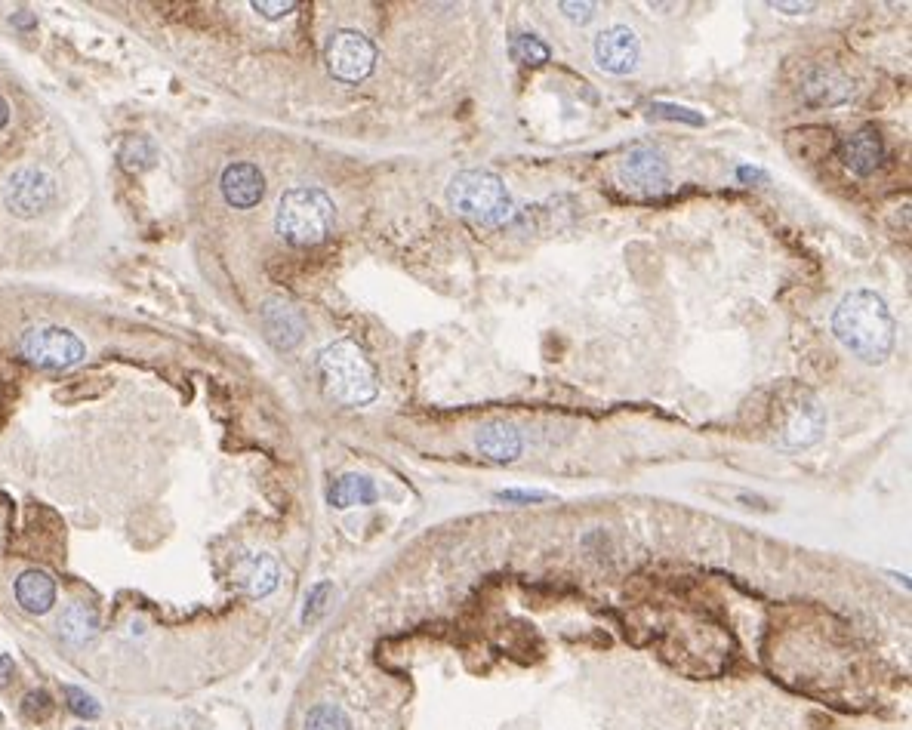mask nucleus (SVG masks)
<instances>
[{
    "instance_id": "f8f14e48",
    "label": "nucleus",
    "mask_w": 912,
    "mask_h": 730,
    "mask_svg": "<svg viewBox=\"0 0 912 730\" xmlns=\"http://www.w3.org/2000/svg\"><path fill=\"white\" fill-rule=\"evenodd\" d=\"M842 161L857 176H869L885 161V142L876 127H860L842 142Z\"/></svg>"
},
{
    "instance_id": "7c9ffc66",
    "label": "nucleus",
    "mask_w": 912,
    "mask_h": 730,
    "mask_svg": "<svg viewBox=\"0 0 912 730\" xmlns=\"http://www.w3.org/2000/svg\"><path fill=\"white\" fill-rule=\"evenodd\" d=\"M740 179H762V173H758V170H749V167H743V170H740Z\"/></svg>"
},
{
    "instance_id": "a211bd4d",
    "label": "nucleus",
    "mask_w": 912,
    "mask_h": 730,
    "mask_svg": "<svg viewBox=\"0 0 912 730\" xmlns=\"http://www.w3.org/2000/svg\"><path fill=\"white\" fill-rule=\"evenodd\" d=\"M96 629H99V620L87 604H71L59 617V635L68 644H87L96 635Z\"/></svg>"
},
{
    "instance_id": "20e7f679",
    "label": "nucleus",
    "mask_w": 912,
    "mask_h": 730,
    "mask_svg": "<svg viewBox=\"0 0 912 730\" xmlns=\"http://www.w3.org/2000/svg\"><path fill=\"white\" fill-rule=\"evenodd\" d=\"M450 207L481 225H500L512 216V195L497 173L487 170H463L447 185Z\"/></svg>"
},
{
    "instance_id": "c756f323",
    "label": "nucleus",
    "mask_w": 912,
    "mask_h": 730,
    "mask_svg": "<svg viewBox=\"0 0 912 730\" xmlns=\"http://www.w3.org/2000/svg\"><path fill=\"white\" fill-rule=\"evenodd\" d=\"M7 121H10V105H7V99L0 96V130L7 127Z\"/></svg>"
},
{
    "instance_id": "2f4dec72",
    "label": "nucleus",
    "mask_w": 912,
    "mask_h": 730,
    "mask_svg": "<svg viewBox=\"0 0 912 730\" xmlns=\"http://www.w3.org/2000/svg\"><path fill=\"white\" fill-rule=\"evenodd\" d=\"M16 25H34V16H16Z\"/></svg>"
},
{
    "instance_id": "6e6552de",
    "label": "nucleus",
    "mask_w": 912,
    "mask_h": 730,
    "mask_svg": "<svg viewBox=\"0 0 912 730\" xmlns=\"http://www.w3.org/2000/svg\"><path fill=\"white\" fill-rule=\"evenodd\" d=\"M620 179L626 188L638 191V195H657L669 185V164L663 161L660 151L638 145L620 161Z\"/></svg>"
},
{
    "instance_id": "393cba45",
    "label": "nucleus",
    "mask_w": 912,
    "mask_h": 730,
    "mask_svg": "<svg viewBox=\"0 0 912 730\" xmlns=\"http://www.w3.org/2000/svg\"><path fill=\"white\" fill-rule=\"evenodd\" d=\"M558 10H561L570 22H580V25H586V22L595 16V7H592V4H558Z\"/></svg>"
},
{
    "instance_id": "7ed1b4c3",
    "label": "nucleus",
    "mask_w": 912,
    "mask_h": 730,
    "mask_svg": "<svg viewBox=\"0 0 912 730\" xmlns=\"http://www.w3.org/2000/svg\"><path fill=\"white\" fill-rule=\"evenodd\" d=\"M336 219V207L327 198V191L312 188V185H299L284 191V198L278 204V235L293 244V247H315L321 244Z\"/></svg>"
},
{
    "instance_id": "ddd939ff",
    "label": "nucleus",
    "mask_w": 912,
    "mask_h": 730,
    "mask_svg": "<svg viewBox=\"0 0 912 730\" xmlns=\"http://www.w3.org/2000/svg\"><path fill=\"white\" fill-rule=\"evenodd\" d=\"M235 580L238 586L250 595V598H265L278 589V580H281V567L272 555L265 552H256V555H247L238 561L235 567Z\"/></svg>"
},
{
    "instance_id": "bb28decb",
    "label": "nucleus",
    "mask_w": 912,
    "mask_h": 730,
    "mask_svg": "<svg viewBox=\"0 0 912 730\" xmlns=\"http://www.w3.org/2000/svg\"><path fill=\"white\" fill-rule=\"evenodd\" d=\"M654 111H660V114H669V118H681V121H688V124H703V118L700 114H691L688 108H675V105H654Z\"/></svg>"
},
{
    "instance_id": "412c9836",
    "label": "nucleus",
    "mask_w": 912,
    "mask_h": 730,
    "mask_svg": "<svg viewBox=\"0 0 912 730\" xmlns=\"http://www.w3.org/2000/svg\"><path fill=\"white\" fill-rule=\"evenodd\" d=\"M62 694H65L68 709H71L74 715H78V718H96V715L102 712L99 700H96V697H90L87 690H81V687H71V684H65V687H62Z\"/></svg>"
},
{
    "instance_id": "f03ea898",
    "label": "nucleus",
    "mask_w": 912,
    "mask_h": 730,
    "mask_svg": "<svg viewBox=\"0 0 912 730\" xmlns=\"http://www.w3.org/2000/svg\"><path fill=\"white\" fill-rule=\"evenodd\" d=\"M318 370L324 379V389L346 407H364L379 395L376 373L361 352V345L352 339H336L318 358Z\"/></svg>"
},
{
    "instance_id": "a878e982",
    "label": "nucleus",
    "mask_w": 912,
    "mask_h": 730,
    "mask_svg": "<svg viewBox=\"0 0 912 730\" xmlns=\"http://www.w3.org/2000/svg\"><path fill=\"white\" fill-rule=\"evenodd\" d=\"M500 499H506V503H540V499H546V493H540V490H503V493H497Z\"/></svg>"
},
{
    "instance_id": "5701e85b",
    "label": "nucleus",
    "mask_w": 912,
    "mask_h": 730,
    "mask_svg": "<svg viewBox=\"0 0 912 730\" xmlns=\"http://www.w3.org/2000/svg\"><path fill=\"white\" fill-rule=\"evenodd\" d=\"M330 592H333V589H330V583H318V586L309 592V598H306V610H302V623L312 626V623L321 617V613L327 610Z\"/></svg>"
},
{
    "instance_id": "f257e3e1",
    "label": "nucleus",
    "mask_w": 912,
    "mask_h": 730,
    "mask_svg": "<svg viewBox=\"0 0 912 730\" xmlns=\"http://www.w3.org/2000/svg\"><path fill=\"white\" fill-rule=\"evenodd\" d=\"M832 333L851 355L866 364H879L888 358L894 345V318L879 293L854 290L848 293L832 315Z\"/></svg>"
},
{
    "instance_id": "4be33fe9",
    "label": "nucleus",
    "mask_w": 912,
    "mask_h": 730,
    "mask_svg": "<svg viewBox=\"0 0 912 730\" xmlns=\"http://www.w3.org/2000/svg\"><path fill=\"white\" fill-rule=\"evenodd\" d=\"M22 712H25V718H31V721H44V718H50V715H53V700H50L47 690H31V694H25V697H22Z\"/></svg>"
},
{
    "instance_id": "aec40b11",
    "label": "nucleus",
    "mask_w": 912,
    "mask_h": 730,
    "mask_svg": "<svg viewBox=\"0 0 912 730\" xmlns=\"http://www.w3.org/2000/svg\"><path fill=\"white\" fill-rule=\"evenodd\" d=\"M306 730H352V721H349V715L342 712L339 706L321 703V706L309 709V715H306Z\"/></svg>"
},
{
    "instance_id": "b1692460",
    "label": "nucleus",
    "mask_w": 912,
    "mask_h": 730,
    "mask_svg": "<svg viewBox=\"0 0 912 730\" xmlns=\"http://www.w3.org/2000/svg\"><path fill=\"white\" fill-rule=\"evenodd\" d=\"M253 10L259 13V16H265V19H284L287 13H293L296 10V4L293 0H253Z\"/></svg>"
},
{
    "instance_id": "c85d7f7f",
    "label": "nucleus",
    "mask_w": 912,
    "mask_h": 730,
    "mask_svg": "<svg viewBox=\"0 0 912 730\" xmlns=\"http://www.w3.org/2000/svg\"><path fill=\"white\" fill-rule=\"evenodd\" d=\"M774 10H786V13H805L811 10V4H771Z\"/></svg>"
},
{
    "instance_id": "39448f33",
    "label": "nucleus",
    "mask_w": 912,
    "mask_h": 730,
    "mask_svg": "<svg viewBox=\"0 0 912 730\" xmlns=\"http://www.w3.org/2000/svg\"><path fill=\"white\" fill-rule=\"evenodd\" d=\"M19 352L28 364L44 370H65L84 361V342L65 327H34L22 336Z\"/></svg>"
},
{
    "instance_id": "9d476101",
    "label": "nucleus",
    "mask_w": 912,
    "mask_h": 730,
    "mask_svg": "<svg viewBox=\"0 0 912 730\" xmlns=\"http://www.w3.org/2000/svg\"><path fill=\"white\" fill-rule=\"evenodd\" d=\"M826 429V413L823 407L811 398V395H802L786 413V422H783V441L789 447H808L814 441H820Z\"/></svg>"
},
{
    "instance_id": "1a4fd4ad",
    "label": "nucleus",
    "mask_w": 912,
    "mask_h": 730,
    "mask_svg": "<svg viewBox=\"0 0 912 730\" xmlns=\"http://www.w3.org/2000/svg\"><path fill=\"white\" fill-rule=\"evenodd\" d=\"M641 59V44L632 28L614 25L595 37V62L607 74H632Z\"/></svg>"
},
{
    "instance_id": "4468645a",
    "label": "nucleus",
    "mask_w": 912,
    "mask_h": 730,
    "mask_svg": "<svg viewBox=\"0 0 912 730\" xmlns=\"http://www.w3.org/2000/svg\"><path fill=\"white\" fill-rule=\"evenodd\" d=\"M16 601L28 613H47L56 604V580L47 570H25L13 586Z\"/></svg>"
},
{
    "instance_id": "dca6fc26",
    "label": "nucleus",
    "mask_w": 912,
    "mask_h": 730,
    "mask_svg": "<svg viewBox=\"0 0 912 730\" xmlns=\"http://www.w3.org/2000/svg\"><path fill=\"white\" fill-rule=\"evenodd\" d=\"M262 321H265V330H269V339L281 349H290L302 339V318L293 305L287 302H269L262 312Z\"/></svg>"
},
{
    "instance_id": "2eb2a0df",
    "label": "nucleus",
    "mask_w": 912,
    "mask_h": 730,
    "mask_svg": "<svg viewBox=\"0 0 912 730\" xmlns=\"http://www.w3.org/2000/svg\"><path fill=\"white\" fill-rule=\"evenodd\" d=\"M478 450L493 459V463H512L521 453V435L509 426V422H490L475 438Z\"/></svg>"
},
{
    "instance_id": "f3484780",
    "label": "nucleus",
    "mask_w": 912,
    "mask_h": 730,
    "mask_svg": "<svg viewBox=\"0 0 912 730\" xmlns=\"http://www.w3.org/2000/svg\"><path fill=\"white\" fill-rule=\"evenodd\" d=\"M376 484L367 475H342L330 484V506L333 509H352V506H373L376 503Z\"/></svg>"
},
{
    "instance_id": "0eeeda50",
    "label": "nucleus",
    "mask_w": 912,
    "mask_h": 730,
    "mask_svg": "<svg viewBox=\"0 0 912 730\" xmlns=\"http://www.w3.org/2000/svg\"><path fill=\"white\" fill-rule=\"evenodd\" d=\"M56 198V185L53 176L44 173L41 167H22L10 176L7 188H4V204L13 216L19 219H31L41 216Z\"/></svg>"
},
{
    "instance_id": "6ab92c4d",
    "label": "nucleus",
    "mask_w": 912,
    "mask_h": 730,
    "mask_svg": "<svg viewBox=\"0 0 912 730\" xmlns=\"http://www.w3.org/2000/svg\"><path fill=\"white\" fill-rule=\"evenodd\" d=\"M509 53L521 65H546L549 56H552L549 47L540 41L537 34H515L512 41H509Z\"/></svg>"
},
{
    "instance_id": "9b49d317",
    "label": "nucleus",
    "mask_w": 912,
    "mask_h": 730,
    "mask_svg": "<svg viewBox=\"0 0 912 730\" xmlns=\"http://www.w3.org/2000/svg\"><path fill=\"white\" fill-rule=\"evenodd\" d=\"M219 188H222V198L232 207L250 210L265 195V176L253 164H232V167H225V173L219 179Z\"/></svg>"
},
{
    "instance_id": "423d86ee",
    "label": "nucleus",
    "mask_w": 912,
    "mask_h": 730,
    "mask_svg": "<svg viewBox=\"0 0 912 730\" xmlns=\"http://www.w3.org/2000/svg\"><path fill=\"white\" fill-rule=\"evenodd\" d=\"M327 71L342 84H358L376 65V47L361 31H336L327 41Z\"/></svg>"
},
{
    "instance_id": "cd10ccee",
    "label": "nucleus",
    "mask_w": 912,
    "mask_h": 730,
    "mask_svg": "<svg viewBox=\"0 0 912 730\" xmlns=\"http://www.w3.org/2000/svg\"><path fill=\"white\" fill-rule=\"evenodd\" d=\"M13 675H16L13 657H7V653H0V687H7V684L13 681Z\"/></svg>"
}]
</instances>
